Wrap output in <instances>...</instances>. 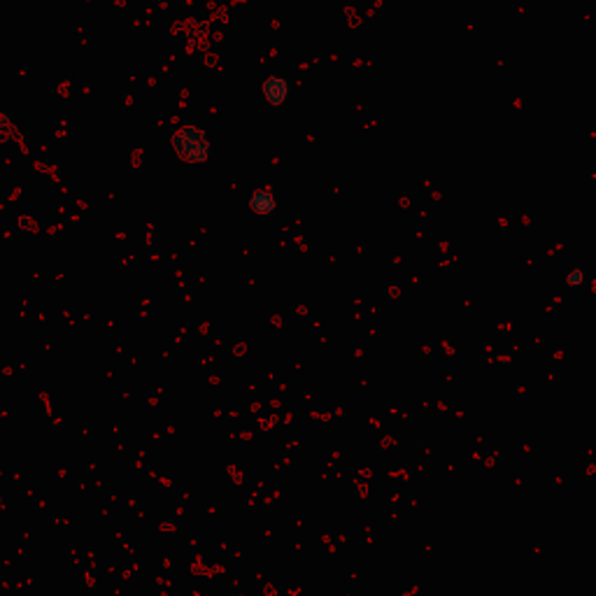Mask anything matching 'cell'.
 Returning <instances> with one entry per match:
<instances>
[{
  "label": "cell",
  "instance_id": "6da1fadb",
  "mask_svg": "<svg viewBox=\"0 0 596 596\" xmlns=\"http://www.w3.org/2000/svg\"><path fill=\"white\" fill-rule=\"evenodd\" d=\"M170 145H173L175 154L184 163H191V166H200V163L208 161L212 154L210 135L200 126H193V123H187V126L177 128L173 138H170Z\"/></svg>",
  "mask_w": 596,
  "mask_h": 596
},
{
  "label": "cell",
  "instance_id": "7a4b0ae2",
  "mask_svg": "<svg viewBox=\"0 0 596 596\" xmlns=\"http://www.w3.org/2000/svg\"><path fill=\"white\" fill-rule=\"evenodd\" d=\"M261 93L268 105L282 108L289 100V96H291V82H289V78H285V75H270V78L263 80Z\"/></svg>",
  "mask_w": 596,
  "mask_h": 596
},
{
  "label": "cell",
  "instance_id": "3957f363",
  "mask_svg": "<svg viewBox=\"0 0 596 596\" xmlns=\"http://www.w3.org/2000/svg\"><path fill=\"white\" fill-rule=\"evenodd\" d=\"M247 205H250V210L254 212L257 217H270V215H275V210H277V193H275V189H270V187L257 189V191L250 196V200H247Z\"/></svg>",
  "mask_w": 596,
  "mask_h": 596
},
{
  "label": "cell",
  "instance_id": "277c9868",
  "mask_svg": "<svg viewBox=\"0 0 596 596\" xmlns=\"http://www.w3.org/2000/svg\"><path fill=\"white\" fill-rule=\"evenodd\" d=\"M582 282H585V277H582V270H573V273H571V277H569V285H577V287H580Z\"/></svg>",
  "mask_w": 596,
  "mask_h": 596
},
{
  "label": "cell",
  "instance_id": "5b68a950",
  "mask_svg": "<svg viewBox=\"0 0 596 596\" xmlns=\"http://www.w3.org/2000/svg\"><path fill=\"white\" fill-rule=\"evenodd\" d=\"M168 487H170V492H173V497H175V499H184V492H182V489L177 487L173 480H168Z\"/></svg>",
  "mask_w": 596,
  "mask_h": 596
}]
</instances>
